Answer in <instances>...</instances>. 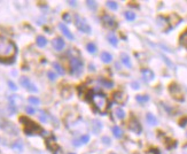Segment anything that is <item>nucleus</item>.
I'll return each instance as SVG.
<instances>
[{"label":"nucleus","mask_w":187,"mask_h":154,"mask_svg":"<svg viewBox=\"0 0 187 154\" xmlns=\"http://www.w3.org/2000/svg\"><path fill=\"white\" fill-rule=\"evenodd\" d=\"M115 114H116V116L119 119V120H123V119L125 117V112L123 111L122 108H117L116 111H115Z\"/></svg>","instance_id":"nucleus-28"},{"label":"nucleus","mask_w":187,"mask_h":154,"mask_svg":"<svg viewBox=\"0 0 187 154\" xmlns=\"http://www.w3.org/2000/svg\"><path fill=\"white\" fill-rule=\"evenodd\" d=\"M47 147L51 149L52 152H54V153H56L55 151H57V149H59V146L56 145L55 141H51L50 139H47Z\"/></svg>","instance_id":"nucleus-21"},{"label":"nucleus","mask_w":187,"mask_h":154,"mask_svg":"<svg viewBox=\"0 0 187 154\" xmlns=\"http://www.w3.org/2000/svg\"><path fill=\"white\" fill-rule=\"evenodd\" d=\"M179 40H180V44H182V46H185V47H187V30L184 32V34L180 36V38H179Z\"/></svg>","instance_id":"nucleus-26"},{"label":"nucleus","mask_w":187,"mask_h":154,"mask_svg":"<svg viewBox=\"0 0 187 154\" xmlns=\"http://www.w3.org/2000/svg\"><path fill=\"white\" fill-rule=\"evenodd\" d=\"M112 134H114V136L116 137V138H122L123 137V131H122V129L119 128V127H117V125H115V127H112Z\"/></svg>","instance_id":"nucleus-19"},{"label":"nucleus","mask_w":187,"mask_h":154,"mask_svg":"<svg viewBox=\"0 0 187 154\" xmlns=\"http://www.w3.org/2000/svg\"><path fill=\"white\" fill-rule=\"evenodd\" d=\"M70 154H75V153H70Z\"/></svg>","instance_id":"nucleus-49"},{"label":"nucleus","mask_w":187,"mask_h":154,"mask_svg":"<svg viewBox=\"0 0 187 154\" xmlns=\"http://www.w3.org/2000/svg\"><path fill=\"white\" fill-rule=\"evenodd\" d=\"M8 85H9L10 89H12V90H14V91L16 90V89H17V87H16V85H15V84L12 82V81H9V82H8Z\"/></svg>","instance_id":"nucleus-41"},{"label":"nucleus","mask_w":187,"mask_h":154,"mask_svg":"<svg viewBox=\"0 0 187 154\" xmlns=\"http://www.w3.org/2000/svg\"><path fill=\"white\" fill-rule=\"evenodd\" d=\"M124 16H125V19H127V21H133V20L136 19V14L132 13V12H125V13H124Z\"/></svg>","instance_id":"nucleus-31"},{"label":"nucleus","mask_w":187,"mask_h":154,"mask_svg":"<svg viewBox=\"0 0 187 154\" xmlns=\"http://www.w3.org/2000/svg\"><path fill=\"white\" fill-rule=\"evenodd\" d=\"M102 22H103V24H105V27H106V28H108V29L114 30V29H116V28H117V22L112 19L110 15H107V14L103 15V16H102Z\"/></svg>","instance_id":"nucleus-7"},{"label":"nucleus","mask_w":187,"mask_h":154,"mask_svg":"<svg viewBox=\"0 0 187 154\" xmlns=\"http://www.w3.org/2000/svg\"><path fill=\"white\" fill-rule=\"evenodd\" d=\"M149 153L150 154H160V151L157 148H153L149 151Z\"/></svg>","instance_id":"nucleus-42"},{"label":"nucleus","mask_w":187,"mask_h":154,"mask_svg":"<svg viewBox=\"0 0 187 154\" xmlns=\"http://www.w3.org/2000/svg\"><path fill=\"white\" fill-rule=\"evenodd\" d=\"M86 5H87V7H89L90 9H92V10L97 9V2H95V1H92V0H87V1H86Z\"/></svg>","instance_id":"nucleus-32"},{"label":"nucleus","mask_w":187,"mask_h":154,"mask_svg":"<svg viewBox=\"0 0 187 154\" xmlns=\"http://www.w3.org/2000/svg\"><path fill=\"white\" fill-rule=\"evenodd\" d=\"M20 121L24 123V132H25L27 135L32 136V135L38 134V132H42L40 127L38 124H36L35 122H32V121H30L29 119H27V117H21Z\"/></svg>","instance_id":"nucleus-3"},{"label":"nucleus","mask_w":187,"mask_h":154,"mask_svg":"<svg viewBox=\"0 0 187 154\" xmlns=\"http://www.w3.org/2000/svg\"><path fill=\"white\" fill-rule=\"evenodd\" d=\"M99 82L101 83L102 85H105L106 87H112V85H114V83L112 81H108V79H105V78H100Z\"/></svg>","instance_id":"nucleus-27"},{"label":"nucleus","mask_w":187,"mask_h":154,"mask_svg":"<svg viewBox=\"0 0 187 154\" xmlns=\"http://www.w3.org/2000/svg\"><path fill=\"white\" fill-rule=\"evenodd\" d=\"M16 54V46L9 39L0 36V60H9Z\"/></svg>","instance_id":"nucleus-1"},{"label":"nucleus","mask_w":187,"mask_h":154,"mask_svg":"<svg viewBox=\"0 0 187 154\" xmlns=\"http://www.w3.org/2000/svg\"><path fill=\"white\" fill-rule=\"evenodd\" d=\"M106 5H107L108 8H110L112 10H116L118 8V5H117L116 1H107Z\"/></svg>","instance_id":"nucleus-29"},{"label":"nucleus","mask_w":187,"mask_h":154,"mask_svg":"<svg viewBox=\"0 0 187 154\" xmlns=\"http://www.w3.org/2000/svg\"><path fill=\"white\" fill-rule=\"evenodd\" d=\"M121 60H122V63L127 68H131L132 67V63H131V60L129 58V55L127 53H121Z\"/></svg>","instance_id":"nucleus-15"},{"label":"nucleus","mask_w":187,"mask_h":154,"mask_svg":"<svg viewBox=\"0 0 187 154\" xmlns=\"http://www.w3.org/2000/svg\"><path fill=\"white\" fill-rule=\"evenodd\" d=\"M107 38H108V40H109V43L112 44V46H115V47H116L117 43H118V40H117V38H116V36H115L114 34H109L107 36Z\"/></svg>","instance_id":"nucleus-22"},{"label":"nucleus","mask_w":187,"mask_h":154,"mask_svg":"<svg viewBox=\"0 0 187 154\" xmlns=\"http://www.w3.org/2000/svg\"><path fill=\"white\" fill-rule=\"evenodd\" d=\"M129 129L131 131H133L134 134H140L142 128H141V124L136 120V119H131L130 122H129Z\"/></svg>","instance_id":"nucleus-10"},{"label":"nucleus","mask_w":187,"mask_h":154,"mask_svg":"<svg viewBox=\"0 0 187 154\" xmlns=\"http://www.w3.org/2000/svg\"><path fill=\"white\" fill-rule=\"evenodd\" d=\"M25 112H27V113H28V114H31V115H32V114H35V108H32V107L31 106H27L25 107Z\"/></svg>","instance_id":"nucleus-37"},{"label":"nucleus","mask_w":187,"mask_h":154,"mask_svg":"<svg viewBox=\"0 0 187 154\" xmlns=\"http://www.w3.org/2000/svg\"><path fill=\"white\" fill-rule=\"evenodd\" d=\"M168 21H169V24H170V29H172L173 27H176V25L182 21V19H180L177 14H171L169 16Z\"/></svg>","instance_id":"nucleus-14"},{"label":"nucleus","mask_w":187,"mask_h":154,"mask_svg":"<svg viewBox=\"0 0 187 154\" xmlns=\"http://www.w3.org/2000/svg\"><path fill=\"white\" fill-rule=\"evenodd\" d=\"M92 131H93L94 134H99L101 129H102V124H101V122L98 120H93L92 121Z\"/></svg>","instance_id":"nucleus-16"},{"label":"nucleus","mask_w":187,"mask_h":154,"mask_svg":"<svg viewBox=\"0 0 187 154\" xmlns=\"http://www.w3.org/2000/svg\"><path fill=\"white\" fill-rule=\"evenodd\" d=\"M110 154H115V153H110Z\"/></svg>","instance_id":"nucleus-50"},{"label":"nucleus","mask_w":187,"mask_h":154,"mask_svg":"<svg viewBox=\"0 0 187 154\" xmlns=\"http://www.w3.org/2000/svg\"><path fill=\"white\" fill-rule=\"evenodd\" d=\"M86 50H87L91 54H94L97 52V46H95V44L94 43H89L86 45Z\"/></svg>","instance_id":"nucleus-24"},{"label":"nucleus","mask_w":187,"mask_h":154,"mask_svg":"<svg viewBox=\"0 0 187 154\" xmlns=\"http://www.w3.org/2000/svg\"><path fill=\"white\" fill-rule=\"evenodd\" d=\"M101 60H102V62H105V63L112 62V55L110 53H108V52H102V53H101Z\"/></svg>","instance_id":"nucleus-18"},{"label":"nucleus","mask_w":187,"mask_h":154,"mask_svg":"<svg viewBox=\"0 0 187 154\" xmlns=\"http://www.w3.org/2000/svg\"><path fill=\"white\" fill-rule=\"evenodd\" d=\"M28 100H29V102L32 104V105H39V102H40V100H39L38 98H36V97H30Z\"/></svg>","instance_id":"nucleus-34"},{"label":"nucleus","mask_w":187,"mask_h":154,"mask_svg":"<svg viewBox=\"0 0 187 154\" xmlns=\"http://www.w3.org/2000/svg\"><path fill=\"white\" fill-rule=\"evenodd\" d=\"M36 44H37L38 47H45L47 44V39L44 36H38L36 39Z\"/></svg>","instance_id":"nucleus-17"},{"label":"nucleus","mask_w":187,"mask_h":154,"mask_svg":"<svg viewBox=\"0 0 187 154\" xmlns=\"http://www.w3.org/2000/svg\"><path fill=\"white\" fill-rule=\"evenodd\" d=\"M70 72L72 75H80L83 70V61L78 58H71L70 59Z\"/></svg>","instance_id":"nucleus-5"},{"label":"nucleus","mask_w":187,"mask_h":154,"mask_svg":"<svg viewBox=\"0 0 187 154\" xmlns=\"http://www.w3.org/2000/svg\"><path fill=\"white\" fill-rule=\"evenodd\" d=\"M132 86H133V89H136L137 90V89H139V84H138L137 82H133L132 83Z\"/></svg>","instance_id":"nucleus-45"},{"label":"nucleus","mask_w":187,"mask_h":154,"mask_svg":"<svg viewBox=\"0 0 187 154\" xmlns=\"http://www.w3.org/2000/svg\"><path fill=\"white\" fill-rule=\"evenodd\" d=\"M91 102L93 104V106L95 107V109L100 113V114H105L108 109V99L107 97L105 96L101 92H95L91 94L90 98Z\"/></svg>","instance_id":"nucleus-2"},{"label":"nucleus","mask_w":187,"mask_h":154,"mask_svg":"<svg viewBox=\"0 0 187 154\" xmlns=\"http://www.w3.org/2000/svg\"><path fill=\"white\" fill-rule=\"evenodd\" d=\"M68 4H69V5H71L72 7H75V6L77 5V2H76V1H72V0H71V1L69 0V1H68Z\"/></svg>","instance_id":"nucleus-46"},{"label":"nucleus","mask_w":187,"mask_h":154,"mask_svg":"<svg viewBox=\"0 0 187 154\" xmlns=\"http://www.w3.org/2000/svg\"><path fill=\"white\" fill-rule=\"evenodd\" d=\"M63 20H64L66 22H68V23H70V22H71V16H70V14L66 13V14L63 15Z\"/></svg>","instance_id":"nucleus-39"},{"label":"nucleus","mask_w":187,"mask_h":154,"mask_svg":"<svg viewBox=\"0 0 187 154\" xmlns=\"http://www.w3.org/2000/svg\"><path fill=\"white\" fill-rule=\"evenodd\" d=\"M102 141H103V144H106V145H109L110 144V138L109 137H102Z\"/></svg>","instance_id":"nucleus-40"},{"label":"nucleus","mask_w":187,"mask_h":154,"mask_svg":"<svg viewBox=\"0 0 187 154\" xmlns=\"http://www.w3.org/2000/svg\"><path fill=\"white\" fill-rule=\"evenodd\" d=\"M90 140V136L89 135H83L80 137V143H83V144H86V143H89Z\"/></svg>","instance_id":"nucleus-36"},{"label":"nucleus","mask_w":187,"mask_h":154,"mask_svg":"<svg viewBox=\"0 0 187 154\" xmlns=\"http://www.w3.org/2000/svg\"><path fill=\"white\" fill-rule=\"evenodd\" d=\"M52 46L55 48L56 51H62L63 48L66 47V43L61 37H56V38L52 40Z\"/></svg>","instance_id":"nucleus-11"},{"label":"nucleus","mask_w":187,"mask_h":154,"mask_svg":"<svg viewBox=\"0 0 187 154\" xmlns=\"http://www.w3.org/2000/svg\"><path fill=\"white\" fill-rule=\"evenodd\" d=\"M146 120H147V122H148V124L149 125L157 124V120H156V117H155L153 114H150V113H148V114L146 115Z\"/></svg>","instance_id":"nucleus-20"},{"label":"nucleus","mask_w":187,"mask_h":154,"mask_svg":"<svg viewBox=\"0 0 187 154\" xmlns=\"http://www.w3.org/2000/svg\"><path fill=\"white\" fill-rule=\"evenodd\" d=\"M141 75H142V77H144V79H145L146 82H150V81H153L154 79V72H152L150 69H147V68H145V69H142L141 70Z\"/></svg>","instance_id":"nucleus-13"},{"label":"nucleus","mask_w":187,"mask_h":154,"mask_svg":"<svg viewBox=\"0 0 187 154\" xmlns=\"http://www.w3.org/2000/svg\"><path fill=\"white\" fill-rule=\"evenodd\" d=\"M169 92L171 93V96L177 101H184V94H182V89L178 86L176 83H172L169 86Z\"/></svg>","instance_id":"nucleus-6"},{"label":"nucleus","mask_w":187,"mask_h":154,"mask_svg":"<svg viewBox=\"0 0 187 154\" xmlns=\"http://www.w3.org/2000/svg\"><path fill=\"white\" fill-rule=\"evenodd\" d=\"M9 101H10V104H13L14 106H17V104H21V102H22V99H21L19 96H10Z\"/></svg>","instance_id":"nucleus-23"},{"label":"nucleus","mask_w":187,"mask_h":154,"mask_svg":"<svg viewBox=\"0 0 187 154\" xmlns=\"http://www.w3.org/2000/svg\"><path fill=\"white\" fill-rule=\"evenodd\" d=\"M136 99L138 102H147L149 100V97L148 96H137Z\"/></svg>","instance_id":"nucleus-33"},{"label":"nucleus","mask_w":187,"mask_h":154,"mask_svg":"<svg viewBox=\"0 0 187 154\" xmlns=\"http://www.w3.org/2000/svg\"><path fill=\"white\" fill-rule=\"evenodd\" d=\"M52 66L54 67V69H55L56 72H59L60 75H64V70H63V68L61 67V66L57 62H53V63H52Z\"/></svg>","instance_id":"nucleus-25"},{"label":"nucleus","mask_w":187,"mask_h":154,"mask_svg":"<svg viewBox=\"0 0 187 154\" xmlns=\"http://www.w3.org/2000/svg\"><path fill=\"white\" fill-rule=\"evenodd\" d=\"M130 6H132V7H138V6H137V4H133V2H131V4H130Z\"/></svg>","instance_id":"nucleus-48"},{"label":"nucleus","mask_w":187,"mask_h":154,"mask_svg":"<svg viewBox=\"0 0 187 154\" xmlns=\"http://www.w3.org/2000/svg\"><path fill=\"white\" fill-rule=\"evenodd\" d=\"M47 76H48V78H50L51 81H54V79L56 78V75L53 72H47Z\"/></svg>","instance_id":"nucleus-38"},{"label":"nucleus","mask_w":187,"mask_h":154,"mask_svg":"<svg viewBox=\"0 0 187 154\" xmlns=\"http://www.w3.org/2000/svg\"><path fill=\"white\" fill-rule=\"evenodd\" d=\"M72 143H74V146H76V147H77V146H79V145H80V140L75 139L74 141H72Z\"/></svg>","instance_id":"nucleus-44"},{"label":"nucleus","mask_w":187,"mask_h":154,"mask_svg":"<svg viewBox=\"0 0 187 154\" xmlns=\"http://www.w3.org/2000/svg\"><path fill=\"white\" fill-rule=\"evenodd\" d=\"M59 29L61 30V32L66 36L68 39H70V40H74V35L70 32V30L68 29V27H67L64 23H60L59 24Z\"/></svg>","instance_id":"nucleus-12"},{"label":"nucleus","mask_w":187,"mask_h":154,"mask_svg":"<svg viewBox=\"0 0 187 154\" xmlns=\"http://www.w3.org/2000/svg\"><path fill=\"white\" fill-rule=\"evenodd\" d=\"M112 97H114V100L116 101V104H118V105H124L127 100V93L123 91H116L112 94Z\"/></svg>","instance_id":"nucleus-9"},{"label":"nucleus","mask_w":187,"mask_h":154,"mask_svg":"<svg viewBox=\"0 0 187 154\" xmlns=\"http://www.w3.org/2000/svg\"><path fill=\"white\" fill-rule=\"evenodd\" d=\"M20 83H21V85L23 87H25L28 91L38 92V89L36 87V85L30 82V79H29L28 77H21V78H20Z\"/></svg>","instance_id":"nucleus-8"},{"label":"nucleus","mask_w":187,"mask_h":154,"mask_svg":"<svg viewBox=\"0 0 187 154\" xmlns=\"http://www.w3.org/2000/svg\"><path fill=\"white\" fill-rule=\"evenodd\" d=\"M186 122H187V119H185V120H182V122H180V127H185V125H186V124H185Z\"/></svg>","instance_id":"nucleus-47"},{"label":"nucleus","mask_w":187,"mask_h":154,"mask_svg":"<svg viewBox=\"0 0 187 154\" xmlns=\"http://www.w3.org/2000/svg\"><path fill=\"white\" fill-rule=\"evenodd\" d=\"M163 59H164V61H165V62L168 63V64H169V66H170V67H172L173 64H172V63H171V62H170V61H169V59H168V58H165V57H164V55H163Z\"/></svg>","instance_id":"nucleus-43"},{"label":"nucleus","mask_w":187,"mask_h":154,"mask_svg":"<svg viewBox=\"0 0 187 154\" xmlns=\"http://www.w3.org/2000/svg\"><path fill=\"white\" fill-rule=\"evenodd\" d=\"M39 120L42 121V122H47L48 117H47V115H46V113H45V112H40V115H39Z\"/></svg>","instance_id":"nucleus-35"},{"label":"nucleus","mask_w":187,"mask_h":154,"mask_svg":"<svg viewBox=\"0 0 187 154\" xmlns=\"http://www.w3.org/2000/svg\"><path fill=\"white\" fill-rule=\"evenodd\" d=\"M12 148L13 149H16V151H22L23 149V144H22V141H15L14 144L12 145Z\"/></svg>","instance_id":"nucleus-30"},{"label":"nucleus","mask_w":187,"mask_h":154,"mask_svg":"<svg viewBox=\"0 0 187 154\" xmlns=\"http://www.w3.org/2000/svg\"><path fill=\"white\" fill-rule=\"evenodd\" d=\"M75 24L77 27V29H79L84 34H91V27L89 25L87 21L79 16L78 14H75Z\"/></svg>","instance_id":"nucleus-4"}]
</instances>
